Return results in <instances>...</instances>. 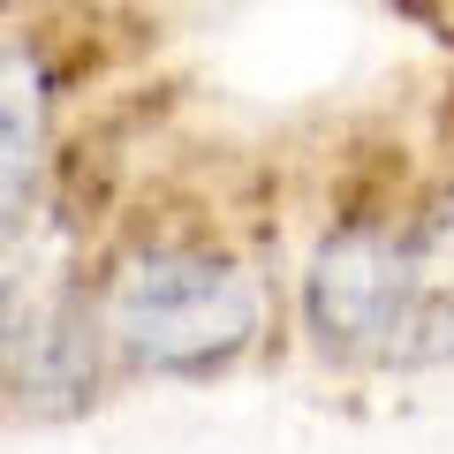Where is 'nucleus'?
Masks as SVG:
<instances>
[{
	"mask_svg": "<svg viewBox=\"0 0 454 454\" xmlns=\"http://www.w3.org/2000/svg\"><path fill=\"white\" fill-rule=\"evenodd\" d=\"M106 333L152 372H212L243 356L265 318L258 280L212 250H137L106 280Z\"/></svg>",
	"mask_w": 454,
	"mask_h": 454,
	"instance_id": "nucleus-1",
	"label": "nucleus"
},
{
	"mask_svg": "<svg viewBox=\"0 0 454 454\" xmlns=\"http://www.w3.org/2000/svg\"><path fill=\"white\" fill-rule=\"evenodd\" d=\"M417 295H424V273H417V250L379 235V227H340L325 235L318 258H310V280H303V310L318 325L325 348L356 356V348H394L417 318Z\"/></svg>",
	"mask_w": 454,
	"mask_h": 454,
	"instance_id": "nucleus-2",
	"label": "nucleus"
},
{
	"mask_svg": "<svg viewBox=\"0 0 454 454\" xmlns=\"http://www.w3.org/2000/svg\"><path fill=\"white\" fill-rule=\"evenodd\" d=\"M0 372L23 402H76L91 387V310L61 250L16 265L0 288Z\"/></svg>",
	"mask_w": 454,
	"mask_h": 454,
	"instance_id": "nucleus-3",
	"label": "nucleus"
},
{
	"mask_svg": "<svg viewBox=\"0 0 454 454\" xmlns=\"http://www.w3.org/2000/svg\"><path fill=\"white\" fill-rule=\"evenodd\" d=\"M38 145H46V68L23 46H0V227L31 205Z\"/></svg>",
	"mask_w": 454,
	"mask_h": 454,
	"instance_id": "nucleus-4",
	"label": "nucleus"
},
{
	"mask_svg": "<svg viewBox=\"0 0 454 454\" xmlns=\"http://www.w3.org/2000/svg\"><path fill=\"white\" fill-rule=\"evenodd\" d=\"M409 250H417V273H424V288H432V280L447 288V280H454V197H447V212L432 220V235H424V243H409Z\"/></svg>",
	"mask_w": 454,
	"mask_h": 454,
	"instance_id": "nucleus-5",
	"label": "nucleus"
},
{
	"mask_svg": "<svg viewBox=\"0 0 454 454\" xmlns=\"http://www.w3.org/2000/svg\"><path fill=\"white\" fill-rule=\"evenodd\" d=\"M0 8H8V0H0Z\"/></svg>",
	"mask_w": 454,
	"mask_h": 454,
	"instance_id": "nucleus-6",
	"label": "nucleus"
}]
</instances>
